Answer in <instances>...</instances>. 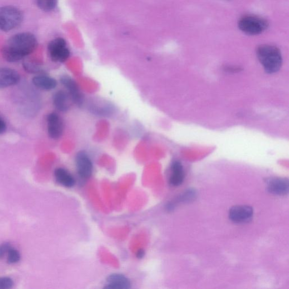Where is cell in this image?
I'll list each match as a JSON object with an SVG mask.
<instances>
[{
    "label": "cell",
    "mask_w": 289,
    "mask_h": 289,
    "mask_svg": "<svg viewBox=\"0 0 289 289\" xmlns=\"http://www.w3.org/2000/svg\"><path fill=\"white\" fill-rule=\"evenodd\" d=\"M76 166L79 175L82 178L90 177L93 172V163L90 157L84 152H80L76 157Z\"/></svg>",
    "instance_id": "obj_7"
},
{
    "label": "cell",
    "mask_w": 289,
    "mask_h": 289,
    "mask_svg": "<svg viewBox=\"0 0 289 289\" xmlns=\"http://www.w3.org/2000/svg\"><path fill=\"white\" fill-rule=\"evenodd\" d=\"M61 82L64 87L67 89L72 101L78 106L82 105L83 102V96L76 82L70 77L64 76L61 78Z\"/></svg>",
    "instance_id": "obj_9"
},
{
    "label": "cell",
    "mask_w": 289,
    "mask_h": 289,
    "mask_svg": "<svg viewBox=\"0 0 289 289\" xmlns=\"http://www.w3.org/2000/svg\"><path fill=\"white\" fill-rule=\"evenodd\" d=\"M69 94L65 91H59L53 96V102L55 107L61 112H66L69 107Z\"/></svg>",
    "instance_id": "obj_14"
},
{
    "label": "cell",
    "mask_w": 289,
    "mask_h": 289,
    "mask_svg": "<svg viewBox=\"0 0 289 289\" xmlns=\"http://www.w3.org/2000/svg\"><path fill=\"white\" fill-rule=\"evenodd\" d=\"M20 259H21V255H20L19 252L16 248L13 247L10 249L8 253L7 261L8 263L11 264V265L16 264L19 262Z\"/></svg>",
    "instance_id": "obj_19"
},
{
    "label": "cell",
    "mask_w": 289,
    "mask_h": 289,
    "mask_svg": "<svg viewBox=\"0 0 289 289\" xmlns=\"http://www.w3.org/2000/svg\"><path fill=\"white\" fill-rule=\"evenodd\" d=\"M144 256V251L143 250V249H140V250H139L136 254V256L138 259L143 258Z\"/></svg>",
    "instance_id": "obj_23"
},
{
    "label": "cell",
    "mask_w": 289,
    "mask_h": 289,
    "mask_svg": "<svg viewBox=\"0 0 289 289\" xmlns=\"http://www.w3.org/2000/svg\"><path fill=\"white\" fill-rule=\"evenodd\" d=\"M37 6L46 12H51L56 8L57 0H36Z\"/></svg>",
    "instance_id": "obj_18"
},
{
    "label": "cell",
    "mask_w": 289,
    "mask_h": 289,
    "mask_svg": "<svg viewBox=\"0 0 289 289\" xmlns=\"http://www.w3.org/2000/svg\"><path fill=\"white\" fill-rule=\"evenodd\" d=\"M11 244L9 243H4L0 245V259L4 258L8 254L10 249L12 248Z\"/></svg>",
    "instance_id": "obj_21"
},
{
    "label": "cell",
    "mask_w": 289,
    "mask_h": 289,
    "mask_svg": "<svg viewBox=\"0 0 289 289\" xmlns=\"http://www.w3.org/2000/svg\"><path fill=\"white\" fill-rule=\"evenodd\" d=\"M23 66L24 70L29 74L40 75L46 73L43 67L37 62H24Z\"/></svg>",
    "instance_id": "obj_17"
},
{
    "label": "cell",
    "mask_w": 289,
    "mask_h": 289,
    "mask_svg": "<svg viewBox=\"0 0 289 289\" xmlns=\"http://www.w3.org/2000/svg\"><path fill=\"white\" fill-rule=\"evenodd\" d=\"M267 187L271 193L278 196L285 195L288 192V180L285 178H270L267 182Z\"/></svg>",
    "instance_id": "obj_10"
},
{
    "label": "cell",
    "mask_w": 289,
    "mask_h": 289,
    "mask_svg": "<svg viewBox=\"0 0 289 289\" xmlns=\"http://www.w3.org/2000/svg\"><path fill=\"white\" fill-rule=\"evenodd\" d=\"M267 20L251 15L242 17L238 22V27L248 35L255 36L265 32L268 27Z\"/></svg>",
    "instance_id": "obj_4"
},
{
    "label": "cell",
    "mask_w": 289,
    "mask_h": 289,
    "mask_svg": "<svg viewBox=\"0 0 289 289\" xmlns=\"http://www.w3.org/2000/svg\"><path fill=\"white\" fill-rule=\"evenodd\" d=\"M257 54L259 61L267 73H275L280 69L282 58L280 50L276 47L263 45L258 48Z\"/></svg>",
    "instance_id": "obj_2"
},
{
    "label": "cell",
    "mask_w": 289,
    "mask_h": 289,
    "mask_svg": "<svg viewBox=\"0 0 289 289\" xmlns=\"http://www.w3.org/2000/svg\"><path fill=\"white\" fill-rule=\"evenodd\" d=\"M32 83L34 87L43 91H51L57 86L56 79L47 76V75L40 74L32 79Z\"/></svg>",
    "instance_id": "obj_13"
},
{
    "label": "cell",
    "mask_w": 289,
    "mask_h": 289,
    "mask_svg": "<svg viewBox=\"0 0 289 289\" xmlns=\"http://www.w3.org/2000/svg\"><path fill=\"white\" fill-rule=\"evenodd\" d=\"M48 52L50 58L54 62H65L70 55L66 41L60 38L54 39L49 43Z\"/></svg>",
    "instance_id": "obj_5"
},
{
    "label": "cell",
    "mask_w": 289,
    "mask_h": 289,
    "mask_svg": "<svg viewBox=\"0 0 289 289\" xmlns=\"http://www.w3.org/2000/svg\"><path fill=\"white\" fill-rule=\"evenodd\" d=\"M54 176L56 181L64 187H73L76 183V180L71 173L63 168L56 169L54 171Z\"/></svg>",
    "instance_id": "obj_16"
},
{
    "label": "cell",
    "mask_w": 289,
    "mask_h": 289,
    "mask_svg": "<svg viewBox=\"0 0 289 289\" xmlns=\"http://www.w3.org/2000/svg\"><path fill=\"white\" fill-rule=\"evenodd\" d=\"M14 286L12 278L8 277L0 278V289H10Z\"/></svg>",
    "instance_id": "obj_20"
},
{
    "label": "cell",
    "mask_w": 289,
    "mask_h": 289,
    "mask_svg": "<svg viewBox=\"0 0 289 289\" xmlns=\"http://www.w3.org/2000/svg\"><path fill=\"white\" fill-rule=\"evenodd\" d=\"M105 288L128 289L131 288V282L126 276L121 274H113L106 280Z\"/></svg>",
    "instance_id": "obj_12"
},
{
    "label": "cell",
    "mask_w": 289,
    "mask_h": 289,
    "mask_svg": "<svg viewBox=\"0 0 289 289\" xmlns=\"http://www.w3.org/2000/svg\"><path fill=\"white\" fill-rule=\"evenodd\" d=\"M20 81L19 74L9 68H0V89L15 86Z\"/></svg>",
    "instance_id": "obj_11"
},
{
    "label": "cell",
    "mask_w": 289,
    "mask_h": 289,
    "mask_svg": "<svg viewBox=\"0 0 289 289\" xmlns=\"http://www.w3.org/2000/svg\"><path fill=\"white\" fill-rule=\"evenodd\" d=\"M23 14L13 6L0 7V31L8 32L18 27L23 21Z\"/></svg>",
    "instance_id": "obj_3"
},
{
    "label": "cell",
    "mask_w": 289,
    "mask_h": 289,
    "mask_svg": "<svg viewBox=\"0 0 289 289\" xmlns=\"http://www.w3.org/2000/svg\"><path fill=\"white\" fill-rule=\"evenodd\" d=\"M7 129V125L6 121L0 116V134L6 132Z\"/></svg>",
    "instance_id": "obj_22"
},
{
    "label": "cell",
    "mask_w": 289,
    "mask_h": 289,
    "mask_svg": "<svg viewBox=\"0 0 289 289\" xmlns=\"http://www.w3.org/2000/svg\"><path fill=\"white\" fill-rule=\"evenodd\" d=\"M185 174L182 163L178 161L174 162L171 166V175L169 178V184L173 187L180 186L184 180Z\"/></svg>",
    "instance_id": "obj_15"
},
{
    "label": "cell",
    "mask_w": 289,
    "mask_h": 289,
    "mask_svg": "<svg viewBox=\"0 0 289 289\" xmlns=\"http://www.w3.org/2000/svg\"><path fill=\"white\" fill-rule=\"evenodd\" d=\"M47 131L50 138L58 139L62 136L63 132V123L59 115L56 113H51L47 118Z\"/></svg>",
    "instance_id": "obj_6"
},
{
    "label": "cell",
    "mask_w": 289,
    "mask_h": 289,
    "mask_svg": "<svg viewBox=\"0 0 289 289\" xmlns=\"http://www.w3.org/2000/svg\"><path fill=\"white\" fill-rule=\"evenodd\" d=\"M37 46V39L32 33H17L5 43L2 50V56L9 62H16L33 53Z\"/></svg>",
    "instance_id": "obj_1"
},
{
    "label": "cell",
    "mask_w": 289,
    "mask_h": 289,
    "mask_svg": "<svg viewBox=\"0 0 289 289\" xmlns=\"http://www.w3.org/2000/svg\"><path fill=\"white\" fill-rule=\"evenodd\" d=\"M253 216L252 207L246 205L232 207L229 212V217L233 222L244 223L250 221Z\"/></svg>",
    "instance_id": "obj_8"
}]
</instances>
